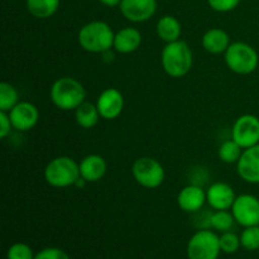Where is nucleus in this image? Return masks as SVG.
I'll list each match as a JSON object with an SVG mask.
<instances>
[{"label": "nucleus", "mask_w": 259, "mask_h": 259, "mask_svg": "<svg viewBox=\"0 0 259 259\" xmlns=\"http://www.w3.org/2000/svg\"><path fill=\"white\" fill-rule=\"evenodd\" d=\"M161 63L164 72L172 78L184 77L194 65L191 48L182 39L166 43L161 53Z\"/></svg>", "instance_id": "1"}, {"label": "nucleus", "mask_w": 259, "mask_h": 259, "mask_svg": "<svg viewBox=\"0 0 259 259\" xmlns=\"http://www.w3.org/2000/svg\"><path fill=\"white\" fill-rule=\"evenodd\" d=\"M51 101L56 108L63 111L76 110L85 103L86 90L82 83L76 78L65 76L52 83L50 91Z\"/></svg>", "instance_id": "2"}, {"label": "nucleus", "mask_w": 259, "mask_h": 259, "mask_svg": "<svg viewBox=\"0 0 259 259\" xmlns=\"http://www.w3.org/2000/svg\"><path fill=\"white\" fill-rule=\"evenodd\" d=\"M115 33L110 25L101 20H93L78 30L77 40L83 51L90 53H105L114 46Z\"/></svg>", "instance_id": "3"}, {"label": "nucleus", "mask_w": 259, "mask_h": 259, "mask_svg": "<svg viewBox=\"0 0 259 259\" xmlns=\"http://www.w3.org/2000/svg\"><path fill=\"white\" fill-rule=\"evenodd\" d=\"M78 179H80L78 163L68 156H60L51 159L45 168L46 182L56 189L75 186Z\"/></svg>", "instance_id": "4"}, {"label": "nucleus", "mask_w": 259, "mask_h": 259, "mask_svg": "<svg viewBox=\"0 0 259 259\" xmlns=\"http://www.w3.org/2000/svg\"><path fill=\"white\" fill-rule=\"evenodd\" d=\"M225 63L237 75H250L258 67L259 56L253 46L245 42H233L224 53Z\"/></svg>", "instance_id": "5"}, {"label": "nucleus", "mask_w": 259, "mask_h": 259, "mask_svg": "<svg viewBox=\"0 0 259 259\" xmlns=\"http://www.w3.org/2000/svg\"><path fill=\"white\" fill-rule=\"evenodd\" d=\"M132 175L137 184L149 190H154L161 186L166 177L163 166L152 157L137 158L132 166Z\"/></svg>", "instance_id": "6"}, {"label": "nucleus", "mask_w": 259, "mask_h": 259, "mask_svg": "<svg viewBox=\"0 0 259 259\" xmlns=\"http://www.w3.org/2000/svg\"><path fill=\"white\" fill-rule=\"evenodd\" d=\"M220 252V237L209 229H200L187 244L189 259H218Z\"/></svg>", "instance_id": "7"}, {"label": "nucleus", "mask_w": 259, "mask_h": 259, "mask_svg": "<svg viewBox=\"0 0 259 259\" xmlns=\"http://www.w3.org/2000/svg\"><path fill=\"white\" fill-rule=\"evenodd\" d=\"M232 138L243 149L259 144V118L253 114L240 115L233 124Z\"/></svg>", "instance_id": "8"}, {"label": "nucleus", "mask_w": 259, "mask_h": 259, "mask_svg": "<svg viewBox=\"0 0 259 259\" xmlns=\"http://www.w3.org/2000/svg\"><path fill=\"white\" fill-rule=\"evenodd\" d=\"M230 210L235 222L242 227L259 225V199L254 195L243 194L237 196Z\"/></svg>", "instance_id": "9"}, {"label": "nucleus", "mask_w": 259, "mask_h": 259, "mask_svg": "<svg viewBox=\"0 0 259 259\" xmlns=\"http://www.w3.org/2000/svg\"><path fill=\"white\" fill-rule=\"evenodd\" d=\"M119 10L129 22L143 23L156 14L157 0H121Z\"/></svg>", "instance_id": "10"}, {"label": "nucleus", "mask_w": 259, "mask_h": 259, "mask_svg": "<svg viewBox=\"0 0 259 259\" xmlns=\"http://www.w3.org/2000/svg\"><path fill=\"white\" fill-rule=\"evenodd\" d=\"M13 128L18 132H28L34 128L39 120V111L34 104L29 101H19L9 111Z\"/></svg>", "instance_id": "11"}, {"label": "nucleus", "mask_w": 259, "mask_h": 259, "mask_svg": "<svg viewBox=\"0 0 259 259\" xmlns=\"http://www.w3.org/2000/svg\"><path fill=\"white\" fill-rule=\"evenodd\" d=\"M96 106L100 113L101 119L105 120H114L118 118L124 109V96L118 89L109 88L105 89L99 95Z\"/></svg>", "instance_id": "12"}, {"label": "nucleus", "mask_w": 259, "mask_h": 259, "mask_svg": "<svg viewBox=\"0 0 259 259\" xmlns=\"http://www.w3.org/2000/svg\"><path fill=\"white\" fill-rule=\"evenodd\" d=\"M237 172L243 181L252 185L259 184V144L243 151L237 163Z\"/></svg>", "instance_id": "13"}, {"label": "nucleus", "mask_w": 259, "mask_h": 259, "mask_svg": "<svg viewBox=\"0 0 259 259\" xmlns=\"http://www.w3.org/2000/svg\"><path fill=\"white\" fill-rule=\"evenodd\" d=\"M237 195L227 182H215L207 189L206 201L212 210H230Z\"/></svg>", "instance_id": "14"}, {"label": "nucleus", "mask_w": 259, "mask_h": 259, "mask_svg": "<svg viewBox=\"0 0 259 259\" xmlns=\"http://www.w3.org/2000/svg\"><path fill=\"white\" fill-rule=\"evenodd\" d=\"M206 202V191L197 185H187L177 195L179 207L189 214L201 210Z\"/></svg>", "instance_id": "15"}, {"label": "nucleus", "mask_w": 259, "mask_h": 259, "mask_svg": "<svg viewBox=\"0 0 259 259\" xmlns=\"http://www.w3.org/2000/svg\"><path fill=\"white\" fill-rule=\"evenodd\" d=\"M80 176L86 182H98L105 176L108 163L100 154H89L78 162Z\"/></svg>", "instance_id": "16"}, {"label": "nucleus", "mask_w": 259, "mask_h": 259, "mask_svg": "<svg viewBox=\"0 0 259 259\" xmlns=\"http://www.w3.org/2000/svg\"><path fill=\"white\" fill-rule=\"evenodd\" d=\"M142 39V33L137 28L125 27L115 33L113 48L121 55H129L141 47Z\"/></svg>", "instance_id": "17"}, {"label": "nucleus", "mask_w": 259, "mask_h": 259, "mask_svg": "<svg viewBox=\"0 0 259 259\" xmlns=\"http://www.w3.org/2000/svg\"><path fill=\"white\" fill-rule=\"evenodd\" d=\"M201 45L206 52L211 55H222L230 46V37L222 28H210L202 35Z\"/></svg>", "instance_id": "18"}, {"label": "nucleus", "mask_w": 259, "mask_h": 259, "mask_svg": "<svg viewBox=\"0 0 259 259\" xmlns=\"http://www.w3.org/2000/svg\"><path fill=\"white\" fill-rule=\"evenodd\" d=\"M157 35L161 40L166 43L175 42L181 39L182 27L180 20L174 15H163L159 18L156 25Z\"/></svg>", "instance_id": "19"}, {"label": "nucleus", "mask_w": 259, "mask_h": 259, "mask_svg": "<svg viewBox=\"0 0 259 259\" xmlns=\"http://www.w3.org/2000/svg\"><path fill=\"white\" fill-rule=\"evenodd\" d=\"M100 113L98 110L96 104L85 103L81 104L77 109L75 110V120L78 126L83 129H91L98 124L99 119H100Z\"/></svg>", "instance_id": "20"}, {"label": "nucleus", "mask_w": 259, "mask_h": 259, "mask_svg": "<svg viewBox=\"0 0 259 259\" xmlns=\"http://www.w3.org/2000/svg\"><path fill=\"white\" fill-rule=\"evenodd\" d=\"M25 4L30 15L38 19H47L57 13L60 0H27Z\"/></svg>", "instance_id": "21"}, {"label": "nucleus", "mask_w": 259, "mask_h": 259, "mask_svg": "<svg viewBox=\"0 0 259 259\" xmlns=\"http://www.w3.org/2000/svg\"><path fill=\"white\" fill-rule=\"evenodd\" d=\"M243 151H244V149L232 138L223 142V143L220 144L219 151H218V156H219L220 161L224 162V163L237 164L239 158L242 157Z\"/></svg>", "instance_id": "22"}, {"label": "nucleus", "mask_w": 259, "mask_h": 259, "mask_svg": "<svg viewBox=\"0 0 259 259\" xmlns=\"http://www.w3.org/2000/svg\"><path fill=\"white\" fill-rule=\"evenodd\" d=\"M19 103V93L9 82L0 83V111L9 113L17 104Z\"/></svg>", "instance_id": "23"}, {"label": "nucleus", "mask_w": 259, "mask_h": 259, "mask_svg": "<svg viewBox=\"0 0 259 259\" xmlns=\"http://www.w3.org/2000/svg\"><path fill=\"white\" fill-rule=\"evenodd\" d=\"M234 215L229 210H215L210 219V225L218 232H229L234 225Z\"/></svg>", "instance_id": "24"}, {"label": "nucleus", "mask_w": 259, "mask_h": 259, "mask_svg": "<svg viewBox=\"0 0 259 259\" xmlns=\"http://www.w3.org/2000/svg\"><path fill=\"white\" fill-rule=\"evenodd\" d=\"M240 243L247 250L259 249V225L244 228L240 234Z\"/></svg>", "instance_id": "25"}, {"label": "nucleus", "mask_w": 259, "mask_h": 259, "mask_svg": "<svg viewBox=\"0 0 259 259\" xmlns=\"http://www.w3.org/2000/svg\"><path fill=\"white\" fill-rule=\"evenodd\" d=\"M240 245H242L240 238L237 234H234V233L225 232L220 237V248H222L223 252L228 253V254L237 252Z\"/></svg>", "instance_id": "26"}, {"label": "nucleus", "mask_w": 259, "mask_h": 259, "mask_svg": "<svg viewBox=\"0 0 259 259\" xmlns=\"http://www.w3.org/2000/svg\"><path fill=\"white\" fill-rule=\"evenodd\" d=\"M8 259H34L35 255L33 254L32 248L25 243H15L8 249Z\"/></svg>", "instance_id": "27"}, {"label": "nucleus", "mask_w": 259, "mask_h": 259, "mask_svg": "<svg viewBox=\"0 0 259 259\" xmlns=\"http://www.w3.org/2000/svg\"><path fill=\"white\" fill-rule=\"evenodd\" d=\"M242 0H207V4L218 13H229L234 10Z\"/></svg>", "instance_id": "28"}, {"label": "nucleus", "mask_w": 259, "mask_h": 259, "mask_svg": "<svg viewBox=\"0 0 259 259\" xmlns=\"http://www.w3.org/2000/svg\"><path fill=\"white\" fill-rule=\"evenodd\" d=\"M34 259H70L67 253L60 248H45L35 254Z\"/></svg>", "instance_id": "29"}, {"label": "nucleus", "mask_w": 259, "mask_h": 259, "mask_svg": "<svg viewBox=\"0 0 259 259\" xmlns=\"http://www.w3.org/2000/svg\"><path fill=\"white\" fill-rule=\"evenodd\" d=\"M13 124L7 111H0V138H7L13 131Z\"/></svg>", "instance_id": "30"}, {"label": "nucleus", "mask_w": 259, "mask_h": 259, "mask_svg": "<svg viewBox=\"0 0 259 259\" xmlns=\"http://www.w3.org/2000/svg\"><path fill=\"white\" fill-rule=\"evenodd\" d=\"M99 2H100L103 5H105V7L115 8L120 5L121 0H99Z\"/></svg>", "instance_id": "31"}]
</instances>
